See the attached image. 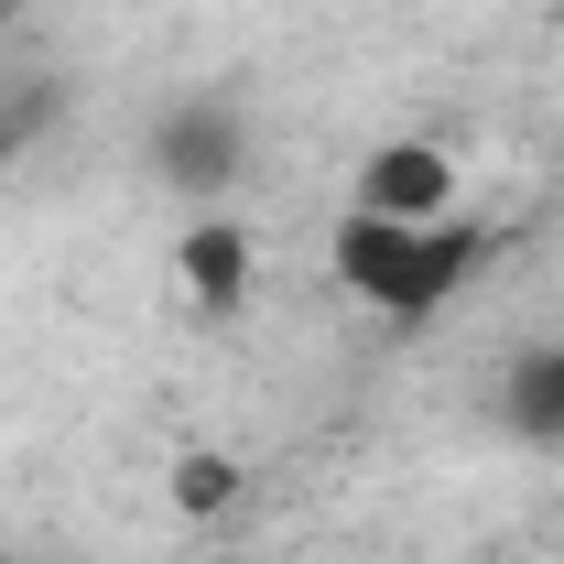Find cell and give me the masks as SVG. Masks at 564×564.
<instances>
[{"label":"cell","instance_id":"3957f363","mask_svg":"<svg viewBox=\"0 0 564 564\" xmlns=\"http://www.w3.org/2000/svg\"><path fill=\"white\" fill-rule=\"evenodd\" d=\"M348 207L402 217V228H434V217H467V174H456V152H445V141H369Z\"/></svg>","mask_w":564,"mask_h":564},{"label":"cell","instance_id":"52a82bcc","mask_svg":"<svg viewBox=\"0 0 564 564\" xmlns=\"http://www.w3.org/2000/svg\"><path fill=\"white\" fill-rule=\"evenodd\" d=\"M0 11H11V0H0Z\"/></svg>","mask_w":564,"mask_h":564},{"label":"cell","instance_id":"5b68a950","mask_svg":"<svg viewBox=\"0 0 564 564\" xmlns=\"http://www.w3.org/2000/svg\"><path fill=\"white\" fill-rule=\"evenodd\" d=\"M499 423L521 445H564V348H521L499 369Z\"/></svg>","mask_w":564,"mask_h":564},{"label":"cell","instance_id":"8992f818","mask_svg":"<svg viewBox=\"0 0 564 564\" xmlns=\"http://www.w3.org/2000/svg\"><path fill=\"white\" fill-rule=\"evenodd\" d=\"M163 489H174V510H185V521H217V510H239V456H217V445H185Z\"/></svg>","mask_w":564,"mask_h":564},{"label":"cell","instance_id":"6da1fadb","mask_svg":"<svg viewBox=\"0 0 564 564\" xmlns=\"http://www.w3.org/2000/svg\"><path fill=\"white\" fill-rule=\"evenodd\" d=\"M326 272L348 282V304L391 315V326H423V315H445L467 282L489 272V228H478V217H434V228H402V217L348 207L337 228H326Z\"/></svg>","mask_w":564,"mask_h":564},{"label":"cell","instance_id":"7a4b0ae2","mask_svg":"<svg viewBox=\"0 0 564 564\" xmlns=\"http://www.w3.org/2000/svg\"><path fill=\"white\" fill-rule=\"evenodd\" d=\"M152 174L174 196H239L250 174V120L228 98H163L152 109Z\"/></svg>","mask_w":564,"mask_h":564},{"label":"cell","instance_id":"277c9868","mask_svg":"<svg viewBox=\"0 0 564 564\" xmlns=\"http://www.w3.org/2000/svg\"><path fill=\"white\" fill-rule=\"evenodd\" d=\"M174 272H185V293H196V315H239V304H250V228L207 207L196 228H185Z\"/></svg>","mask_w":564,"mask_h":564}]
</instances>
